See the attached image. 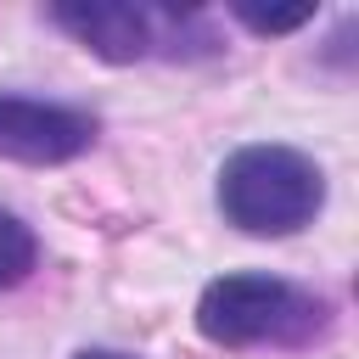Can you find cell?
I'll return each instance as SVG.
<instances>
[{"label": "cell", "instance_id": "obj_1", "mask_svg": "<svg viewBox=\"0 0 359 359\" xmlns=\"http://www.w3.org/2000/svg\"><path fill=\"white\" fill-rule=\"evenodd\" d=\"M325 202L320 168L292 146H241L219 168V208L247 236H292Z\"/></svg>", "mask_w": 359, "mask_h": 359}, {"label": "cell", "instance_id": "obj_2", "mask_svg": "<svg viewBox=\"0 0 359 359\" xmlns=\"http://www.w3.org/2000/svg\"><path fill=\"white\" fill-rule=\"evenodd\" d=\"M320 320H325V303L275 275H219L196 303V325L219 348L303 342L320 331Z\"/></svg>", "mask_w": 359, "mask_h": 359}, {"label": "cell", "instance_id": "obj_3", "mask_svg": "<svg viewBox=\"0 0 359 359\" xmlns=\"http://www.w3.org/2000/svg\"><path fill=\"white\" fill-rule=\"evenodd\" d=\"M95 140V118L28 95H0V157L11 163H67Z\"/></svg>", "mask_w": 359, "mask_h": 359}, {"label": "cell", "instance_id": "obj_4", "mask_svg": "<svg viewBox=\"0 0 359 359\" xmlns=\"http://www.w3.org/2000/svg\"><path fill=\"white\" fill-rule=\"evenodd\" d=\"M79 45H90L107 62H135L151 50V17L140 6H118V0H90V6H56L50 11Z\"/></svg>", "mask_w": 359, "mask_h": 359}, {"label": "cell", "instance_id": "obj_5", "mask_svg": "<svg viewBox=\"0 0 359 359\" xmlns=\"http://www.w3.org/2000/svg\"><path fill=\"white\" fill-rule=\"evenodd\" d=\"M34 258H39L34 230H28L17 213H6V208H0V292H6V286H17V280L34 269Z\"/></svg>", "mask_w": 359, "mask_h": 359}, {"label": "cell", "instance_id": "obj_6", "mask_svg": "<svg viewBox=\"0 0 359 359\" xmlns=\"http://www.w3.org/2000/svg\"><path fill=\"white\" fill-rule=\"evenodd\" d=\"M236 17L258 34H286V28H303L314 17V6H297V11H252V6H236Z\"/></svg>", "mask_w": 359, "mask_h": 359}, {"label": "cell", "instance_id": "obj_7", "mask_svg": "<svg viewBox=\"0 0 359 359\" xmlns=\"http://www.w3.org/2000/svg\"><path fill=\"white\" fill-rule=\"evenodd\" d=\"M73 359H129V353H107V348H84V353H73Z\"/></svg>", "mask_w": 359, "mask_h": 359}]
</instances>
